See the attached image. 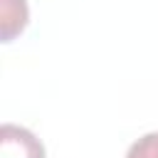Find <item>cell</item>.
I'll return each mask as SVG.
<instances>
[{"label": "cell", "instance_id": "6da1fadb", "mask_svg": "<svg viewBox=\"0 0 158 158\" xmlns=\"http://www.w3.org/2000/svg\"><path fill=\"white\" fill-rule=\"evenodd\" d=\"M0 158H47L42 141L15 123H2L0 128Z\"/></svg>", "mask_w": 158, "mask_h": 158}, {"label": "cell", "instance_id": "7a4b0ae2", "mask_svg": "<svg viewBox=\"0 0 158 158\" xmlns=\"http://www.w3.org/2000/svg\"><path fill=\"white\" fill-rule=\"evenodd\" d=\"M27 25V5L25 0H5L2 5V42H10Z\"/></svg>", "mask_w": 158, "mask_h": 158}, {"label": "cell", "instance_id": "3957f363", "mask_svg": "<svg viewBox=\"0 0 158 158\" xmlns=\"http://www.w3.org/2000/svg\"><path fill=\"white\" fill-rule=\"evenodd\" d=\"M126 158H158V133H146L131 143Z\"/></svg>", "mask_w": 158, "mask_h": 158}]
</instances>
